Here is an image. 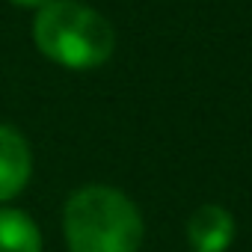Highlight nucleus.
I'll use <instances>...</instances> for the list:
<instances>
[{"mask_svg":"<svg viewBox=\"0 0 252 252\" xmlns=\"http://www.w3.org/2000/svg\"><path fill=\"white\" fill-rule=\"evenodd\" d=\"M68 252H137L146 234L140 208L116 187L86 184L63 211Z\"/></svg>","mask_w":252,"mask_h":252,"instance_id":"1","label":"nucleus"},{"mask_svg":"<svg viewBox=\"0 0 252 252\" xmlns=\"http://www.w3.org/2000/svg\"><path fill=\"white\" fill-rule=\"evenodd\" d=\"M33 39L51 63L74 71L104 65L116 48L110 21L77 0H51L42 6L33 24Z\"/></svg>","mask_w":252,"mask_h":252,"instance_id":"2","label":"nucleus"},{"mask_svg":"<svg viewBox=\"0 0 252 252\" xmlns=\"http://www.w3.org/2000/svg\"><path fill=\"white\" fill-rule=\"evenodd\" d=\"M237 222L222 205H202L187 220V243L193 252H225L234 240Z\"/></svg>","mask_w":252,"mask_h":252,"instance_id":"3","label":"nucleus"},{"mask_svg":"<svg viewBox=\"0 0 252 252\" xmlns=\"http://www.w3.org/2000/svg\"><path fill=\"white\" fill-rule=\"evenodd\" d=\"M33 172V155L27 140L9 128V125H0V202L15 199Z\"/></svg>","mask_w":252,"mask_h":252,"instance_id":"4","label":"nucleus"},{"mask_svg":"<svg viewBox=\"0 0 252 252\" xmlns=\"http://www.w3.org/2000/svg\"><path fill=\"white\" fill-rule=\"evenodd\" d=\"M0 252H42V231L30 214L0 208Z\"/></svg>","mask_w":252,"mask_h":252,"instance_id":"5","label":"nucleus"},{"mask_svg":"<svg viewBox=\"0 0 252 252\" xmlns=\"http://www.w3.org/2000/svg\"><path fill=\"white\" fill-rule=\"evenodd\" d=\"M12 3H18V6H39L42 9V6L51 3V0H12Z\"/></svg>","mask_w":252,"mask_h":252,"instance_id":"6","label":"nucleus"}]
</instances>
